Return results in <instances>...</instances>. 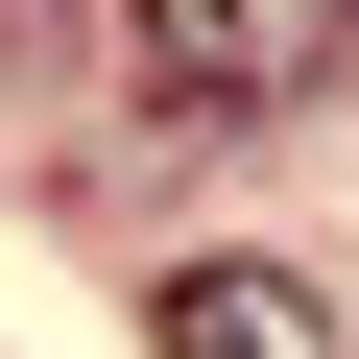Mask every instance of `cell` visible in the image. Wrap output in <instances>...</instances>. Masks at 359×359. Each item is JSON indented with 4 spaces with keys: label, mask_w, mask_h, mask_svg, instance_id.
I'll return each instance as SVG.
<instances>
[{
    "label": "cell",
    "mask_w": 359,
    "mask_h": 359,
    "mask_svg": "<svg viewBox=\"0 0 359 359\" xmlns=\"http://www.w3.org/2000/svg\"><path fill=\"white\" fill-rule=\"evenodd\" d=\"M168 359H359L311 264H168Z\"/></svg>",
    "instance_id": "obj_2"
},
{
    "label": "cell",
    "mask_w": 359,
    "mask_h": 359,
    "mask_svg": "<svg viewBox=\"0 0 359 359\" xmlns=\"http://www.w3.org/2000/svg\"><path fill=\"white\" fill-rule=\"evenodd\" d=\"M120 25H144V72L192 96V120H287V96H335L359 0H120Z\"/></svg>",
    "instance_id": "obj_1"
}]
</instances>
